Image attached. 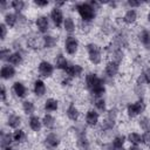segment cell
Returning a JSON list of instances; mask_svg holds the SVG:
<instances>
[{
	"instance_id": "60d3db41",
	"label": "cell",
	"mask_w": 150,
	"mask_h": 150,
	"mask_svg": "<svg viewBox=\"0 0 150 150\" xmlns=\"http://www.w3.org/2000/svg\"><path fill=\"white\" fill-rule=\"evenodd\" d=\"M34 4L39 7H46V6L49 5V1H47V0H35Z\"/></svg>"
},
{
	"instance_id": "8992f818",
	"label": "cell",
	"mask_w": 150,
	"mask_h": 150,
	"mask_svg": "<svg viewBox=\"0 0 150 150\" xmlns=\"http://www.w3.org/2000/svg\"><path fill=\"white\" fill-rule=\"evenodd\" d=\"M39 74L42 77H50L54 73V66L48 61H41L39 63Z\"/></svg>"
},
{
	"instance_id": "9a60e30c",
	"label": "cell",
	"mask_w": 150,
	"mask_h": 150,
	"mask_svg": "<svg viewBox=\"0 0 150 150\" xmlns=\"http://www.w3.org/2000/svg\"><path fill=\"white\" fill-rule=\"evenodd\" d=\"M33 91L36 96H42L46 93V84L42 80H36L33 86Z\"/></svg>"
},
{
	"instance_id": "603a6c76",
	"label": "cell",
	"mask_w": 150,
	"mask_h": 150,
	"mask_svg": "<svg viewBox=\"0 0 150 150\" xmlns=\"http://www.w3.org/2000/svg\"><path fill=\"white\" fill-rule=\"evenodd\" d=\"M59 108V102L54 98H48L45 102V110L46 111H56Z\"/></svg>"
},
{
	"instance_id": "2e32d148",
	"label": "cell",
	"mask_w": 150,
	"mask_h": 150,
	"mask_svg": "<svg viewBox=\"0 0 150 150\" xmlns=\"http://www.w3.org/2000/svg\"><path fill=\"white\" fill-rule=\"evenodd\" d=\"M137 20V12L135 11V9H128L127 12H125V14H124V16H123V21L125 22V23H128V25H131V23H134L135 21Z\"/></svg>"
},
{
	"instance_id": "e575fe53",
	"label": "cell",
	"mask_w": 150,
	"mask_h": 150,
	"mask_svg": "<svg viewBox=\"0 0 150 150\" xmlns=\"http://www.w3.org/2000/svg\"><path fill=\"white\" fill-rule=\"evenodd\" d=\"M124 143H125V136H122V135H118L116 136L114 139H112V143L115 146H124Z\"/></svg>"
},
{
	"instance_id": "7bdbcfd3",
	"label": "cell",
	"mask_w": 150,
	"mask_h": 150,
	"mask_svg": "<svg viewBox=\"0 0 150 150\" xmlns=\"http://www.w3.org/2000/svg\"><path fill=\"white\" fill-rule=\"evenodd\" d=\"M6 96H7L6 88H5V86H1V101H2V102L6 101Z\"/></svg>"
},
{
	"instance_id": "6da1fadb",
	"label": "cell",
	"mask_w": 150,
	"mask_h": 150,
	"mask_svg": "<svg viewBox=\"0 0 150 150\" xmlns=\"http://www.w3.org/2000/svg\"><path fill=\"white\" fill-rule=\"evenodd\" d=\"M86 84H87V88L89 89V91L91 93V95H94L96 98L102 97V95L105 93L103 80L100 79L94 73H89L86 76Z\"/></svg>"
},
{
	"instance_id": "4dcf8cb0",
	"label": "cell",
	"mask_w": 150,
	"mask_h": 150,
	"mask_svg": "<svg viewBox=\"0 0 150 150\" xmlns=\"http://www.w3.org/2000/svg\"><path fill=\"white\" fill-rule=\"evenodd\" d=\"M12 141H13V135L1 132V148L7 146V145H12Z\"/></svg>"
},
{
	"instance_id": "f35d334b",
	"label": "cell",
	"mask_w": 150,
	"mask_h": 150,
	"mask_svg": "<svg viewBox=\"0 0 150 150\" xmlns=\"http://www.w3.org/2000/svg\"><path fill=\"white\" fill-rule=\"evenodd\" d=\"M142 142L146 145H150V131H145L142 135Z\"/></svg>"
},
{
	"instance_id": "484cf974",
	"label": "cell",
	"mask_w": 150,
	"mask_h": 150,
	"mask_svg": "<svg viewBox=\"0 0 150 150\" xmlns=\"http://www.w3.org/2000/svg\"><path fill=\"white\" fill-rule=\"evenodd\" d=\"M77 145H79V148L81 150H88L89 143H88V139H87L84 132H82L81 135H79V137H77Z\"/></svg>"
},
{
	"instance_id": "836d02e7",
	"label": "cell",
	"mask_w": 150,
	"mask_h": 150,
	"mask_svg": "<svg viewBox=\"0 0 150 150\" xmlns=\"http://www.w3.org/2000/svg\"><path fill=\"white\" fill-rule=\"evenodd\" d=\"M139 125L144 131H150V118L148 117H142L139 120Z\"/></svg>"
},
{
	"instance_id": "b9f144b4",
	"label": "cell",
	"mask_w": 150,
	"mask_h": 150,
	"mask_svg": "<svg viewBox=\"0 0 150 150\" xmlns=\"http://www.w3.org/2000/svg\"><path fill=\"white\" fill-rule=\"evenodd\" d=\"M127 4L129 5V7H130L131 9H134L135 7H138V6L141 5V2H139V1H136V0H128Z\"/></svg>"
},
{
	"instance_id": "ffe728a7",
	"label": "cell",
	"mask_w": 150,
	"mask_h": 150,
	"mask_svg": "<svg viewBox=\"0 0 150 150\" xmlns=\"http://www.w3.org/2000/svg\"><path fill=\"white\" fill-rule=\"evenodd\" d=\"M7 124L9 128H13V129H19L20 124H21V118L20 116L15 115V114H12L9 115L8 120H7Z\"/></svg>"
},
{
	"instance_id": "83f0119b",
	"label": "cell",
	"mask_w": 150,
	"mask_h": 150,
	"mask_svg": "<svg viewBox=\"0 0 150 150\" xmlns=\"http://www.w3.org/2000/svg\"><path fill=\"white\" fill-rule=\"evenodd\" d=\"M128 141H129L132 145H138V144L143 143V142H142V136H141L139 134H137V132H130V134L128 135Z\"/></svg>"
},
{
	"instance_id": "ab89813d",
	"label": "cell",
	"mask_w": 150,
	"mask_h": 150,
	"mask_svg": "<svg viewBox=\"0 0 150 150\" xmlns=\"http://www.w3.org/2000/svg\"><path fill=\"white\" fill-rule=\"evenodd\" d=\"M143 77H144V81H145V83H148V84H150V68H146L144 71H143Z\"/></svg>"
},
{
	"instance_id": "74e56055",
	"label": "cell",
	"mask_w": 150,
	"mask_h": 150,
	"mask_svg": "<svg viewBox=\"0 0 150 150\" xmlns=\"http://www.w3.org/2000/svg\"><path fill=\"white\" fill-rule=\"evenodd\" d=\"M6 34H7V26H6L5 22H4V23L0 25V39H1V40H5Z\"/></svg>"
},
{
	"instance_id": "7dc6e473",
	"label": "cell",
	"mask_w": 150,
	"mask_h": 150,
	"mask_svg": "<svg viewBox=\"0 0 150 150\" xmlns=\"http://www.w3.org/2000/svg\"><path fill=\"white\" fill-rule=\"evenodd\" d=\"M62 5H64V2H56V7L57 6H62Z\"/></svg>"
},
{
	"instance_id": "7a4b0ae2",
	"label": "cell",
	"mask_w": 150,
	"mask_h": 150,
	"mask_svg": "<svg viewBox=\"0 0 150 150\" xmlns=\"http://www.w3.org/2000/svg\"><path fill=\"white\" fill-rule=\"evenodd\" d=\"M76 11L84 22L91 21L96 15V12H95L96 9H94L89 2H81L76 5Z\"/></svg>"
},
{
	"instance_id": "f546056e",
	"label": "cell",
	"mask_w": 150,
	"mask_h": 150,
	"mask_svg": "<svg viewBox=\"0 0 150 150\" xmlns=\"http://www.w3.org/2000/svg\"><path fill=\"white\" fill-rule=\"evenodd\" d=\"M22 109H23L25 114L32 115V114L34 112V110H35V105H34V103L30 102V101H23V103H22Z\"/></svg>"
},
{
	"instance_id": "ee69618b",
	"label": "cell",
	"mask_w": 150,
	"mask_h": 150,
	"mask_svg": "<svg viewBox=\"0 0 150 150\" xmlns=\"http://www.w3.org/2000/svg\"><path fill=\"white\" fill-rule=\"evenodd\" d=\"M7 6H11V4H9V2H7V1H5V0L0 2V9H1V11H5Z\"/></svg>"
},
{
	"instance_id": "4fadbf2b",
	"label": "cell",
	"mask_w": 150,
	"mask_h": 150,
	"mask_svg": "<svg viewBox=\"0 0 150 150\" xmlns=\"http://www.w3.org/2000/svg\"><path fill=\"white\" fill-rule=\"evenodd\" d=\"M98 112H96L95 110H88L86 114V123L89 127H96L98 123Z\"/></svg>"
},
{
	"instance_id": "44dd1931",
	"label": "cell",
	"mask_w": 150,
	"mask_h": 150,
	"mask_svg": "<svg viewBox=\"0 0 150 150\" xmlns=\"http://www.w3.org/2000/svg\"><path fill=\"white\" fill-rule=\"evenodd\" d=\"M7 62H8V64H12V66H19L22 63V56L19 52L12 53L9 55V57L7 59Z\"/></svg>"
},
{
	"instance_id": "f1b7e54d",
	"label": "cell",
	"mask_w": 150,
	"mask_h": 150,
	"mask_svg": "<svg viewBox=\"0 0 150 150\" xmlns=\"http://www.w3.org/2000/svg\"><path fill=\"white\" fill-rule=\"evenodd\" d=\"M63 27H64V30L68 32V33H73L75 30V22L71 18H66L64 21H63Z\"/></svg>"
},
{
	"instance_id": "d6a6232c",
	"label": "cell",
	"mask_w": 150,
	"mask_h": 150,
	"mask_svg": "<svg viewBox=\"0 0 150 150\" xmlns=\"http://www.w3.org/2000/svg\"><path fill=\"white\" fill-rule=\"evenodd\" d=\"M11 7H12L16 13H20V12L23 9V7H25V2H23L22 0H13V1L11 2Z\"/></svg>"
},
{
	"instance_id": "cb8c5ba5",
	"label": "cell",
	"mask_w": 150,
	"mask_h": 150,
	"mask_svg": "<svg viewBox=\"0 0 150 150\" xmlns=\"http://www.w3.org/2000/svg\"><path fill=\"white\" fill-rule=\"evenodd\" d=\"M42 124L47 128V129H53L55 127V118L50 115V114H46L42 118Z\"/></svg>"
},
{
	"instance_id": "ac0fdd59",
	"label": "cell",
	"mask_w": 150,
	"mask_h": 150,
	"mask_svg": "<svg viewBox=\"0 0 150 150\" xmlns=\"http://www.w3.org/2000/svg\"><path fill=\"white\" fill-rule=\"evenodd\" d=\"M29 127H30V129L33 130V131H40V129H41V127H42V121L38 117V116H34V115H32L30 117H29Z\"/></svg>"
},
{
	"instance_id": "d590c367",
	"label": "cell",
	"mask_w": 150,
	"mask_h": 150,
	"mask_svg": "<svg viewBox=\"0 0 150 150\" xmlns=\"http://www.w3.org/2000/svg\"><path fill=\"white\" fill-rule=\"evenodd\" d=\"M95 107L100 111H105V101L103 100V97H98L95 100Z\"/></svg>"
},
{
	"instance_id": "d6986e66",
	"label": "cell",
	"mask_w": 150,
	"mask_h": 150,
	"mask_svg": "<svg viewBox=\"0 0 150 150\" xmlns=\"http://www.w3.org/2000/svg\"><path fill=\"white\" fill-rule=\"evenodd\" d=\"M68 61H67V59L62 55V54H59L57 55V57L55 59V67L57 68V69H61V70H64L66 71V69L68 68Z\"/></svg>"
},
{
	"instance_id": "f6af8a7d",
	"label": "cell",
	"mask_w": 150,
	"mask_h": 150,
	"mask_svg": "<svg viewBox=\"0 0 150 150\" xmlns=\"http://www.w3.org/2000/svg\"><path fill=\"white\" fill-rule=\"evenodd\" d=\"M109 150H125V149H124V146H115L114 144H110Z\"/></svg>"
},
{
	"instance_id": "9c48e42d",
	"label": "cell",
	"mask_w": 150,
	"mask_h": 150,
	"mask_svg": "<svg viewBox=\"0 0 150 150\" xmlns=\"http://www.w3.org/2000/svg\"><path fill=\"white\" fill-rule=\"evenodd\" d=\"M118 68H120V62L112 60V61H109V62L107 63L104 71H105L107 76H109V77H114V76L117 75V73H118Z\"/></svg>"
},
{
	"instance_id": "5bb4252c",
	"label": "cell",
	"mask_w": 150,
	"mask_h": 150,
	"mask_svg": "<svg viewBox=\"0 0 150 150\" xmlns=\"http://www.w3.org/2000/svg\"><path fill=\"white\" fill-rule=\"evenodd\" d=\"M13 91L15 93V95H16L19 98H23V97H26V95H27V88L25 87L23 83H21V82H19V81L13 84Z\"/></svg>"
},
{
	"instance_id": "7402d4cb",
	"label": "cell",
	"mask_w": 150,
	"mask_h": 150,
	"mask_svg": "<svg viewBox=\"0 0 150 150\" xmlns=\"http://www.w3.org/2000/svg\"><path fill=\"white\" fill-rule=\"evenodd\" d=\"M139 41L146 49H150V32L146 29H143L139 33Z\"/></svg>"
},
{
	"instance_id": "5b68a950",
	"label": "cell",
	"mask_w": 150,
	"mask_h": 150,
	"mask_svg": "<svg viewBox=\"0 0 150 150\" xmlns=\"http://www.w3.org/2000/svg\"><path fill=\"white\" fill-rule=\"evenodd\" d=\"M64 49L69 55H74L79 49V40L73 35L67 36L64 41Z\"/></svg>"
},
{
	"instance_id": "e0dca14e",
	"label": "cell",
	"mask_w": 150,
	"mask_h": 150,
	"mask_svg": "<svg viewBox=\"0 0 150 150\" xmlns=\"http://www.w3.org/2000/svg\"><path fill=\"white\" fill-rule=\"evenodd\" d=\"M66 112H67L68 118L71 120V121H77V118L80 116V112H79V110H77V108L75 107L74 103H70L69 104V107L67 108V111Z\"/></svg>"
},
{
	"instance_id": "c3c4849f",
	"label": "cell",
	"mask_w": 150,
	"mask_h": 150,
	"mask_svg": "<svg viewBox=\"0 0 150 150\" xmlns=\"http://www.w3.org/2000/svg\"><path fill=\"white\" fill-rule=\"evenodd\" d=\"M148 21H149V23H150V12L148 13Z\"/></svg>"
},
{
	"instance_id": "1f68e13d",
	"label": "cell",
	"mask_w": 150,
	"mask_h": 150,
	"mask_svg": "<svg viewBox=\"0 0 150 150\" xmlns=\"http://www.w3.org/2000/svg\"><path fill=\"white\" fill-rule=\"evenodd\" d=\"M57 40L54 38V36H50V35H45L43 36V46L46 48H52L56 45Z\"/></svg>"
},
{
	"instance_id": "8fae6325",
	"label": "cell",
	"mask_w": 150,
	"mask_h": 150,
	"mask_svg": "<svg viewBox=\"0 0 150 150\" xmlns=\"http://www.w3.org/2000/svg\"><path fill=\"white\" fill-rule=\"evenodd\" d=\"M35 25H36L39 32H41V33H46V32L49 29V20H48V18L45 16V15L39 16V18L36 19V21H35Z\"/></svg>"
},
{
	"instance_id": "277c9868",
	"label": "cell",
	"mask_w": 150,
	"mask_h": 150,
	"mask_svg": "<svg viewBox=\"0 0 150 150\" xmlns=\"http://www.w3.org/2000/svg\"><path fill=\"white\" fill-rule=\"evenodd\" d=\"M144 108H145L144 101H143V98H139L138 101H136V102H134V103L128 104V107H127L128 116H129L130 118H134V117L138 116L141 112H143Z\"/></svg>"
},
{
	"instance_id": "7c38bea8",
	"label": "cell",
	"mask_w": 150,
	"mask_h": 150,
	"mask_svg": "<svg viewBox=\"0 0 150 150\" xmlns=\"http://www.w3.org/2000/svg\"><path fill=\"white\" fill-rule=\"evenodd\" d=\"M83 68L80 64H69L68 68L66 69V74L69 77H79L80 75H82Z\"/></svg>"
},
{
	"instance_id": "ba28073f",
	"label": "cell",
	"mask_w": 150,
	"mask_h": 150,
	"mask_svg": "<svg viewBox=\"0 0 150 150\" xmlns=\"http://www.w3.org/2000/svg\"><path fill=\"white\" fill-rule=\"evenodd\" d=\"M60 144V138L54 132H50L46 136L45 138V145L48 148V149H55L56 146H59Z\"/></svg>"
},
{
	"instance_id": "bcb514c9",
	"label": "cell",
	"mask_w": 150,
	"mask_h": 150,
	"mask_svg": "<svg viewBox=\"0 0 150 150\" xmlns=\"http://www.w3.org/2000/svg\"><path fill=\"white\" fill-rule=\"evenodd\" d=\"M129 150H141V149L138 148V145H132V146H130Z\"/></svg>"
},
{
	"instance_id": "30bf717a",
	"label": "cell",
	"mask_w": 150,
	"mask_h": 150,
	"mask_svg": "<svg viewBox=\"0 0 150 150\" xmlns=\"http://www.w3.org/2000/svg\"><path fill=\"white\" fill-rule=\"evenodd\" d=\"M15 75V68L12 64H4L0 70V76L4 80H9Z\"/></svg>"
},
{
	"instance_id": "8d00e7d4",
	"label": "cell",
	"mask_w": 150,
	"mask_h": 150,
	"mask_svg": "<svg viewBox=\"0 0 150 150\" xmlns=\"http://www.w3.org/2000/svg\"><path fill=\"white\" fill-rule=\"evenodd\" d=\"M11 54H12V53L9 52L8 48H1V50H0V59H1L2 61H4V60H7Z\"/></svg>"
},
{
	"instance_id": "52a82bcc",
	"label": "cell",
	"mask_w": 150,
	"mask_h": 150,
	"mask_svg": "<svg viewBox=\"0 0 150 150\" xmlns=\"http://www.w3.org/2000/svg\"><path fill=\"white\" fill-rule=\"evenodd\" d=\"M50 20L53 21V23L56 26V27H61L63 25V21H64V18H63V14H62V11L59 8V7H54L50 12Z\"/></svg>"
},
{
	"instance_id": "4316f807",
	"label": "cell",
	"mask_w": 150,
	"mask_h": 150,
	"mask_svg": "<svg viewBox=\"0 0 150 150\" xmlns=\"http://www.w3.org/2000/svg\"><path fill=\"white\" fill-rule=\"evenodd\" d=\"M12 135H13V141L16 142V143H21L26 139V134L21 129H15Z\"/></svg>"
},
{
	"instance_id": "d4e9b609",
	"label": "cell",
	"mask_w": 150,
	"mask_h": 150,
	"mask_svg": "<svg viewBox=\"0 0 150 150\" xmlns=\"http://www.w3.org/2000/svg\"><path fill=\"white\" fill-rule=\"evenodd\" d=\"M18 21V16L14 13H7L5 15V25L7 27H14Z\"/></svg>"
},
{
	"instance_id": "3957f363",
	"label": "cell",
	"mask_w": 150,
	"mask_h": 150,
	"mask_svg": "<svg viewBox=\"0 0 150 150\" xmlns=\"http://www.w3.org/2000/svg\"><path fill=\"white\" fill-rule=\"evenodd\" d=\"M86 48H87V53H88V57H89L90 62L94 64H98L102 60L101 48L96 43H88L86 46Z\"/></svg>"
}]
</instances>
